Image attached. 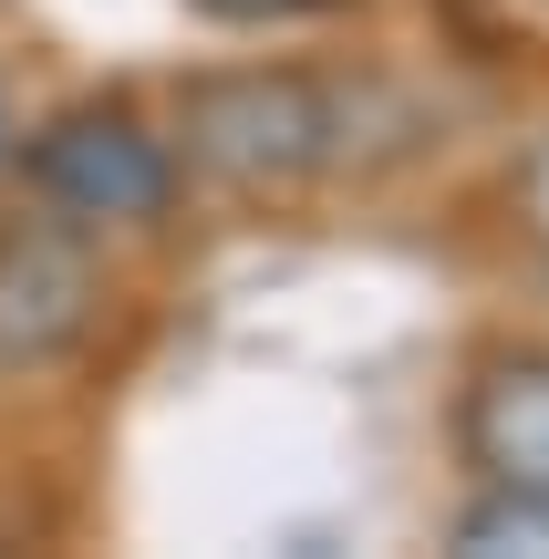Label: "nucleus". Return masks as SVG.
<instances>
[{
  "label": "nucleus",
  "mask_w": 549,
  "mask_h": 559,
  "mask_svg": "<svg viewBox=\"0 0 549 559\" xmlns=\"http://www.w3.org/2000/svg\"><path fill=\"white\" fill-rule=\"evenodd\" d=\"M166 135H177L187 187H218L239 207H281L353 166V94L311 62H218V73L177 83Z\"/></svg>",
  "instance_id": "f257e3e1"
},
{
  "label": "nucleus",
  "mask_w": 549,
  "mask_h": 559,
  "mask_svg": "<svg viewBox=\"0 0 549 559\" xmlns=\"http://www.w3.org/2000/svg\"><path fill=\"white\" fill-rule=\"evenodd\" d=\"M207 21H239V32H260V21H301V11H322V0H198Z\"/></svg>",
  "instance_id": "0eeeda50"
},
{
  "label": "nucleus",
  "mask_w": 549,
  "mask_h": 559,
  "mask_svg": "<svg viewBox=\"0 0 549 559\" xmlns=\"http://www.w3.org/2000/svg\"><path fill=\"white\" fill-rule=\"evenodd\" d=\"M456 456L477 487H549V342H488L467 362Z\"/></svg>",
  "instance_id": "20e7f679"
},
{
  "label": "nucleus",
  "mask_w": 549,
  "mask_h": 559,
  "mask_svg": "<svg viewBox=\"0 0 549 559\" xmlns=\"http://www.w3.org/2000/svg\"><path fill=\"white\" fill-rule=\"evenodd\" d=\"M509 207H518V228L549 249V124L518 145V166H509Z\"/></svg>",
  "instance_id": "423d86ee"
},
{
  "label": "nucleus",
  "mask_w": 549,
  "mask_h": 559,
  "mask_svg": "<svg viewBox=\"0 0 549 559\" xmlns=\"http://www.w3.org/2000/svg\"><path fill=\"white\" fill-rule=\"evenodd\" d=\"M104 311H115V260L104 239H83L73 218L11 198L0 207V394L41 383L62 362L94 353Z\"/></svg>",
  "instance_id": "7ed1b4c3"
},
{
  "label": "nucleus",
  "mask_w": 549,
  "mask_h": 559,
  "mask_svg": "<svg viewBox=\"0 0 549 559\" xmlns=\"http://www.w3.org/2000/svg\"><path fill=\"white\" fill-rule=\"evenodd\" d=\"M456 559H549V487H477L446 519Z\"/></svg>",
  "instance_id": "39448f33"
},
{
  "label": "nucleus",
  "mask_w": 549,
  "mask_h": 559,
  "mask_svg": "<svg viewBox=\"0 0 549 559\" xmlns=\"http://www.w3.org/2000/svg\"><path fill=\"white\" fill-rule=\"evenodd\" d=\"M11 135H21V124H11V94H0V166H11Z\"/></svg>",
  "instance_id": "6e6552de"
},
{
  "label": "nucleus",
  "mask_w": 549,
  "mask_h": 559,
  "mask_svg": "<svg viewBox=\"0 0 549 559\" xmlns=\"http://www.w3.org/2000/svg\"><path fill=\"white\" fill-rule=\"evenodd\" d=\"M11 177L32 207L73 218L83 239H166L187 207L177 135L145 115L135 94H73L41 124L11 135Z\"/></svg>",
  "instance_id": "f03ea898"
}]
</instances>
